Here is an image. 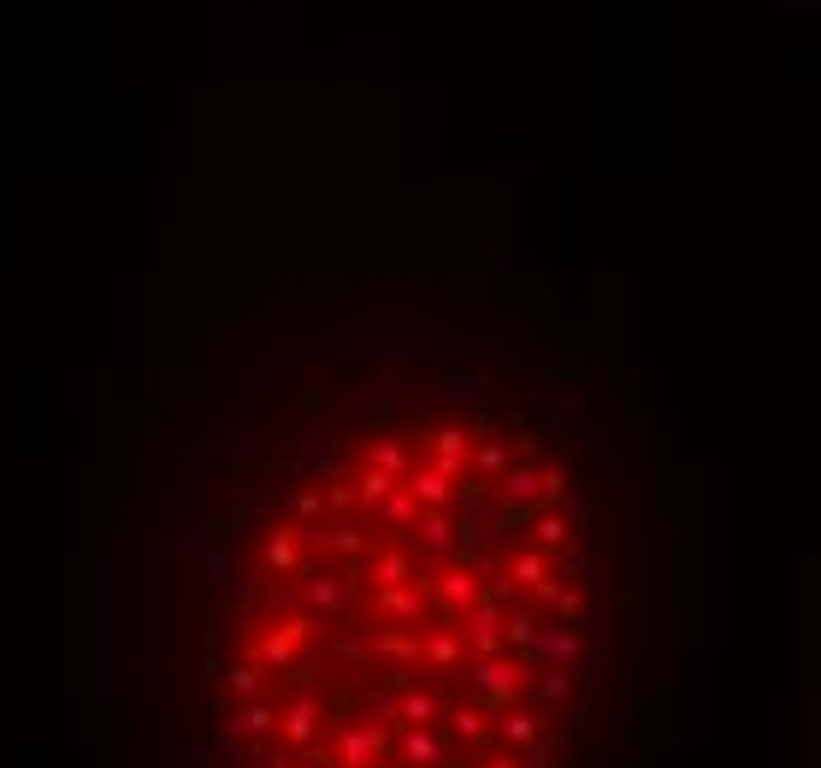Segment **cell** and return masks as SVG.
Segmentation results:
<instances>
[{
	"instance_id": "52a82bcc",
	"label": "cell",
	"mask_w": 821,
	"mask_h": 768,
	"mask_svg": "<svg viewBox=\"0 0 821 768\" xmlns=\"http://www.w3.org/2000/svg\"><path fill=\"white\" fill-rule=\"evenodd\" d=\"M568 692H573L568 674H550V680H544V698H568Z\"/></svg>"
},
{
	"instance_id": "5b68a950",
	"label": "cell",
	"mask_w": 821,
	"mask_h": 768,
	"mask_svg": "<svg viewBox=\"0 0 821 768\" xmlns=\"http://www.w3.org/2000/svg\"><path fill=\"white\" fill-rule=\"evenodd\" d=\"M408 757H414V763H432V757H438V739H432V733H408Z\"/></svg>"
},
{
	"instance_id": "277c9868",
	"label": "cell",
	"mask_w": 821,
	"mask_h": 768,
	"mask_svg": "<svg viewBox=\"0 0 821 768\" xmlns=\"http://www.w3.org/2000/svg\"><path fill=\"white\" fill-rule=\"evenodd\" d=\"M503 733L514 739V745H532V739H538V721H532V715H508Z\"/></svg>"
},
{
	"instance_id": "30bf717a",
	"label": "cell",
	"mask_w": 821,
	"mask_h": 768,
	"mask_svg": "<svg viewBox=\"0 0 821 768\" xmlns=\"http://www.w3.org/2000/svg\"><path fill=\"white\" fill-rule=\"evenodd\" d=\"M491 768H514V763H491Z\"/></svg>"
},
{
	"instance_id": "ba28073f",
	"label": "cell",
	"mask_w": 821,
	"mask_h": 768,
	"mask_svg": "<svg viewBox=\"0 0 821 768\" xmlns=\"http://www.w3.org/2000/svg\"><path fill=\"white\" fill-rule=\"evenodd\" d=\"M254 674H260V668H237V674H231V692H254Z\"/></svg>"
},
{
	"instance_id": "9c48e42d",
	"label": "cell",
	"mask_w": 821,
	"mask_h": 768,
	"mask_svg": "<svg viewBox=\"0 0 821 768\" xmlns=\"http://www.w3.org/2000/svg\"><path fill=\"white\" fill-rule=\"evenodd\" d=\"M455 727H461L467 739H479V715H473V709H461V715H455Z\"/></svg>"
},
{
	"instance_id": "6da1fadb",
	"label": "cell",
	"mask_w": 821,
	"mask_h": 768,
	"mask_svg": "<svg viewBox=\"0 0 821 768\" xmlns=\"http://www.w3.org/2000/svg\"><path fill=\"white\" fill-rule=\"evenodd\" d=\"M314 721H319V704H314V698H296V704H290V715H284V733H290V739H308V733H314Z\"/></svg>"
},
{
	"instance_id": "8992f818",
	"label": "cell",
	"mask_w": 821,
	"mask_h": 768,
	"mask_svg": "<svg viewBox=\"0 0 821 768\" xmlns=\"http://www.w3.org/2000/svg\"><path fill=\"white\" fill-rule=\"evenodd\" d=\"M266 721H272V709H243V715H237L231 727H237V733H260Z\"/></svg>"
},
{
	"instance_id": "3957f363",
	"label": "cell",
	"mask_w": 821,
	"mask_h": 768,
	"mask_svg": "<svg viewBox=\"0 0 821 768\" xmlns=\"http://www.w3.org/2000/svg\"><path fill=\"white\" fill-rule=\"evenodd\" d=\"M343 757H349V768H361L373 757V733H367V727H349V733H343Z\"/></svg>"
},
{
	"instance_id": "7a4b0ae2",
	"label": "cell",
	"mask_w": 821,
	"mask_h": 768,
	"mask_svg": "<svg viewBox=\"0 0 821 768\" xmlns=\"http://www.w3.org/2000/svg\"><path fill=\"white\" fill-rule=\"evenodd\" d=\"M438 597H443V603H473V597H479V585H473L467 574H443L438 579Z\"/></svg>"
}]
</instances>
